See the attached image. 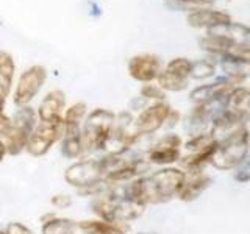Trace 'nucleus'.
Instances as JSON below:
<instances>
[{"instance_id":"1","label":"nucleus","mask_w":250,"mask_h":234,"mask_svg":"<svg viewBox=\"0 0 250 234\" xmlns=\"http://www.w3.org/2000/svg\"><path fill=\"white\" fill-rule=\"evenodd\" d=\"M186 179V172L164 167L147 176H139L125 184V194L144 205H161L177 197Z\"/></svg>"},{"instance_id":"2","label":"nucleus","mask_w":250,"mask_h":234,"mask_svg":"<svg viewBox=\"0 0 250 234\" xmlns=\"http://www.w3.org/2000/svg\"><path fill=\"white\" fill-rule=\"evenodd\" d=\"M92 211L102 220L128 223L144 214L146 205L130 198L125 194V184H113L106 192L99 195L92 205Z\"/></svg>"},{"instance_id":"3","label":"nucleus","mask_w":250,"mask_h":234,"mask_svg":"<svg viewBox=\"0 0 250 234\" xmlns=\"http://www.w3.org/2000/svg\"><path fill=\"white\" fill-rule=\"evenodd\" d=\"M250 152V133L247 127H241L230 136L219 140L211 156L209 164L217 170H231L241 166Z\"/></svg>"},{"instance_id":"4","label":"nucleus","mask_w":250,"mask_h":234,"mask_svg":"<svg viewBox=\"0 0 250 234\" xmlns=\"http://www.w3.org/2000/svg\"><path fill=\"white\" fill-rule=\"evenodd\" d=\"M36 119H38V113L28 105L21 106L10 117V123H8L5 133L0 137L8 155L14 156L25 150L28 137L33 128L36 127Z\"/></svg>"},{"instance_id":"5","label":"nucleus","mask_w":250,"mask_h":234,"mask_svg":"<svg viewBox=\"0 0 250 234\" xmlns=\"http://www.w3.org/2000/svg\"><path fill=\"white\" fill-rule=\"evenodd\" d=\"M116 114L104 108H97L86 117L82 125V142L83 150L88 153H94L104 150V145L111 133L114 125Z\"/></svg>"},{"instance_id":"6","label":"nucleus","mask_w":250,"mask_h":234,"mask_svg":"<svg viewBox=\"0 0 250 234\" xmlns=\"http://www.w3.org/2000/svg\"><path fill=\"white\" fill-rule=\"evenodd\" d=\"M64 135V123L62 119L60 120H53V122H41L36 123V127L31 131V135L28 137V142L25 150L39 158V156H44L45 153H49L50 148L62 139Z\"/></svg>"},{"instance_id":"7","label":"nucleus","mask_w":250,"mask_h":234,"mask_svg":"<svg viewBox=\"0 0 250 234\" xmlns=\"http://www.w3.org/2000/svg\"><path fill=\"white\" fill-rule=\"evenodd\" d=\"M64 179L70 186H74L78 192L105 181L100 159H84L72 164L70 167H67Z\"/></svg>"},{"instance_id":"8","label":"nucleus","mask_w":250,"mask_h":234,"mask_svg":"<svg viewBox=\"0 0 250 234\" xmlns=\"http://www.w3.org/2000/svg\"><path fill=\"white\" fill-rule=\"evenodd\" d=\"M170 113L172 108L166 101H155V103L143 108V111L133 120V131L139 136L153 135L169 120Z\"/></svg>"},{"instance_id":"9","label":"nucleus","mask_w":250,"mask_h":234,"mask_svg":"<svg viewBox=\"0 0 250 234\" xmlns=\"http://www.w3.org/2000/svg\"><path fill=\"white\" fill-rule=\"evenodd\" d=\"M47 80V70L42 66H30L22 72L18 86L14 91V103L21 106H27L33 100L38 92L42 89Z\"/></svg>"},{"instance_id":"10","label":"nucleus","mask_w":250,"mask_h":234,"mask_svg":"<svg viewBox=\"0 0 250 234\" xmlns=\"http://www.w3.org/2000/svg\"><path fill=\"white\" fill-rule=\"evenodd\" d=\"M182 158V137L178 135H166L158 139L147 153V161L156 166H170Z\"/></svg>"},{"instance_id":"11","label":"nucleus","mask_w":250,"mask_h":234,"mask_svg":"<svg viewBox=\"0 0 250 234\" xmlns=\"http://www.w3.org/2000/svg\"><path fill=\"white\" fill-rule=\"evenodd\" d=\"M241 83L231 77H225L222 80H217L213 84H203L195 88L191 92V100L195 105L214 103V101H225L233 89H236V84Z\"/></svg>"},{"instance_id":"12","label":"nucleus","mask_w":250,"mask_h":234,"mask_svg":"<svg viewBox=\"0 0 250 234\" xmlns=\"http://www.w3.org/2000/svg\"><path fill=\"white\" fill-rule=\"evenodd\" d=\"M163 70L160 57L153 53H141L128 61V74L133 80L141 83H152Z\"/></svg>"},{"instance_id":"13","label":"nucleus","mask_w":250,"mask_h":234,"mask_svg":"<svg viewBox=\"0 0 250 234\" xmlns=\"http://www.w3.org/2000/svg\"><path fill=\"white\" fill-rule=\"evenodd\" d=\"M66 108V96L60 89L50 91L42 98L41 105L38 108V119L41 122H53L62 119Z\"/></svg>"},{"instance_id":"14","label":"nucleus","mask_w":250,"mask_h":234,"mask_svg":"<svg viewBox=\"0 0 250 234\" xmlns=\"http://www.w3.org/2000/svg\"><path fill=\"white\" fill-rule=\"evenodd\" d=\"M186 22L194 28H214L219 25H227L231 22V18L219 10H194L188 14Z\"/></svg>"},{"instance_id":"15","label":"nucleus","mask_w":250,"mask_h":234,"mask_svg":"<svg viewBox=\"0 0 250 234\" xmlns=\"http://www.w3.org/2000/svg\"><path fill=\"white\" fill-rule=\"evenodd\" d=\"M213 179L202 172H191L189 175L186 174V179L177 197L182 201H194L208 189Z\"/></svg>"},{"instance_id":"16","label":"nucleus","mask_w":250,"mask_h":234,"mask_svg":"<svg viewBox=\"0 0 250 234\" xmlns=\"http://www.w3.org/2000/svg\"><path fill=\"white\" fill-rule=\"evenodd\" d=\"M14 72H16V64L13 57L8 52L0 50V114L3 113L5 101L11 92Z\"/></svg>"},{"instance_id":"17","label":"nucleus","mask_w":250,"mask_h":234,"mask_svg":"<svg viewBox=\"0 0 250 234\" xmlns=\"http://www.w3.org/2000/svg\"><path fill=\"white\" fill-rule=\"evenodd\" d=\"M208 33L219 35L234 44L250 49V27L244 25V23L230 22V23H227V25H219L214 28H209Z\"/></svg>"},{"instance_id":"18","label":"nucleus","mask_w":250,"mask_h":234,"mask_svg":"<svg viewBox=\"0 0 250 234\" xmlns=\"http://www.w3.org/2000/svg\"><path fill=\"white\" fill-rule=\"evenodd\" d=\"M78 230L84 234H127L130 226L128 223H116L97 218V220L78 222Z\"/></svg>"},{"instance_id":"19","label":"nucleus","mask_w":250,"mask_h":234,"mask_svg":"<svg viewBox=\"0 0 250 234\" xmlns=\"http://www.w3.org/2000/svg\"><path fill=\"white\" fill-rule=\"evenodd\" d=\"M61 142V153L69 159L80 158L84 153L83 142H82V128L77 130H64Z\"/></svg>"},{"instance_id":"20","label":"nucleus","mask_w":250,"mask_h":234,"mask_svg":"<svg viewBox=\"0 0 250 234\" xmlns=\"http://www.w3.org/2000/svg\"><path fill=\"white\" fill-rule=\"evenodd\" d=\"M78 230V222L70 220V218L64 217H55L50 215L45 218L42 223L41 233L42 234H75Z\"/></svg>"},{"instance_id":"21","label":"nucleus","mask_w":250,"mask_h":234,"mask_svg":"<svg viewBox=\"0 0 250 234\" xmlns=\"http://www.w3.org/2000/svg\"><path fill=\"white\" fill-rule=\"evenodd\" d=\"M225 109L236 114H246L250 111V89L236 88L225 100Z\"/></svg>"},{"instance_id":"22","label":"nucleus","mask_w":250,"mask_h":234,"mask_svg":"<svg viewBox=\"0 0 250 234\" xmlns=\"http://www.w3.org/2000/svg\"><path fill=\"white\" fill-rule=\"evenodd\" d=\"M188 80L189 78H185L182 75H178L172 70L164 67L160 75L156 77V81H158V86L163 91H170V92H180L185 91L188 88Z\"/></svg>"},{"instance_id":"23","label":"nucleus","mask_w":250,"mask_h":234,"mask_svg":"<svg viewBox=\"0 0 250 234\" xmlns=\"http://www.w3.org/2000/svg\"><path fill=\"white\" fill-rule=\"evenodd\" d=\"M84 116H86V103H83V101H77V103H74L70 108H67L66 113L62 114L64 130L82 128Z\"/></svg>"},{"instance_id":"24","label":"nucleus","mask_w":250,"mask_h":234,"mask_svg":"<svg viewBox=\"0 0 250 234\" xmlns=\"http://www.w3.org/2000/svg\"><path fill=\"white\" fill-rule=\"evenodd\" d=\"M216 72V62L213 59H200L192 62L189 78L192 80H207Z\"/></svg>"},{"instance_id":"25","label":"nucleus","mask_w":250,"mask_h":234,"mask_svg":"<svg viewBox=\"0 0 250 234\" xmlns=\"http://www.w3.org/2000/svg\"><path fill=\"white\" fill-rule=\"evenodd\" d=\"M141 97L144 100H155V101H164L166 94L160 88L158 84H150L146 83L143 88H141Z\"/></svg>"},{"instance_id":"26","label":"nucleus","mask_w":250,"mask_h":234,"mask_svg":"<svg viewBox=\"0 0 250 234\" xmlns=\"http://www.w3.org/2000/svg\"><path fill=\"white\" fill-rule=\"evenodd\" d=\"M234 179H236L238 183H249L250 181V152L247 153L246 159L241 162V166L236 167Z\"/></svg>"},{"instance_id":"27","label":"nucleus","mask_w":250,"mask_h":234,"mask_svg":"<svg viewBox=\"0 0 250 234\" xmlns=\"http://www.w3.org/2000/svg\"><path fill=\"white\" fill-rule=\"evenodd\" d=\"M52 205L58 209H66L72 205V198H70V195H66V194H60V195H53L52 197Z\"/></svg>"},{"instance_id":"28","label":"nucleus","mask_w":250,"mask_h":234,"mask_svg":"<svg viewBox=\"0 0 250 234\" xmlns=\"http://www.w3.org/2000/svg\"><path fill=\"white\" fill-rule=\"evenodd\" d=\"M5 234H33L28 226H25L23 223H19V222H11L10 225L6 226L5 230Z\"/></svg>"},{"instance_id":"29","label":"nucleus","mask_w":250,"mask_h":234,"mask_svg":"<svg viewBox=\"0 0 250 234\" xmlns=\"http://www.w3.org/2000/svg\"><path fill=\"white\" fill-rule=\"evenodd\" d=\"M180 3H192V5H211L214 3L216 0H175Z\"/></svg>"},{"instance_id":"30","label":"nucleus","mask_w":250,"mask_h":234,"mask_svg":"<svg viewBox=\"0 0 250 234\" xmlns=\"http://www.w3.org/2000/svg\"><path fill=\"white\" fill-rule=\"evenodd\" d=\"M8 123H10V117L5 116L3 113L0 114V137H2V135L5 133L6 127H8Z\"/></svg>"},{"instance_id":"31","label":"nucleus","mask_w":250,"mask_h":234,"mask_svg":"<svg viewBox=\"0 0 250 234\" xmlns=\"http://www.w3.org/2000/svg\"><path fill=\"white\" fill-rule=\"evenodd\" d=\"M5 155H6V148H5V145H3V142H2V140H0V162L3 161Z\"/></svg>"},{"instance_id":"32","label":"nucleus","mask_w":250,"mask_h":234,"mask_svg":"<svg viewBox=\"0 0 250 234\" xmlns=\"http://www.w3.org/2000/svg\"><path fill=\"white\" fill-rule=\"evenodd\" d=\"M0 234H5V231H0Z\"/></svg>"}]
</instances>
